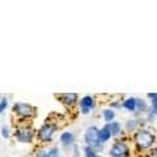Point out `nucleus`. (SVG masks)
I'll use <instances>...</instances> for the list:
<instances>
[{
	"instance_id": "obj_1",
	"label": "nucleus",
	"mask_w": 157,
	"mask_h": 157,
	"mask_svg": "<svg viewBox=\"0 0 157 157\" xmlns=\"http://www.w3.org/2000/svg\"><path fill=\"white\" fill-rule=\"evenodd\" d=\"M12 111L20 121L32 119L37 115V109L26 102H14V105L12 106Z\"/></svg>"
},
{
	"instance_id": "obj_2",
	"label": "nucleus",
	"mask_w": 157,
	"mask_h": 157,
	"mask_svg": "<svg viewBox=\"0 0 157 157\" xmlns=\"http://www.w3.org/2000/svg\"><path fill=\"white\" fill-rule=\"evenodd\" d=\"M13 135H14V139H16L18 143L30 144L34 140L36 132H34V130L30 126H28L25 123H21V124H17L16 127H14Z\"/></svg>"
},
{
	"instance_id": "obj_3",
	"label": "nucleus",
	"mask_w": 157,
	"mask_h": 157,
	"mask_svg": "<svg viewBox=\"0 0 157 157\" xmlns=\"http://www.w3.org/2000/svg\"><path fill=\"white\" fill-rule=\"evenodd\" d=\"M134 140H135V144L137 145V148H140V149H148V148H151V147L155 144L156 136L152 134L151 131H148V130L140 128V130H137L135 132Z\"/></svg>"
},
{
	"instance_id": "obj_4",
	"label": "nucleus",
	"mask_w": 157,
	"mask_h": 157,
	"mask_svg": "<svg viewBox=\"0 0 157 157\" xmlns=\"http://www.w3.org/2000/svg\"><path fill=\"white\" fill-rule=\"evenodd\" d=\"M56 124L55 123H51V122H46L45 124H42L41 127L38 128L37 132V139L41 141L43 144H47L52 140V136L56 131Z\"/></svg>"
},
{
	"instance_id": "obj_5",
	"label": "nucleus",
	"mask_w": 157,
	"mask_h": 157,
	"mask_svg": "<svg viewBox=\"0 0 157 157\" xmlns=\"http://www.w3.org/2000/svg\"><path fill=\"white\" fill-rule=\"evenodd\" d=\"M84 140H85L86 145L88 147H92L94 151L102 148V144L98 141V128H97V127H94V126L89 127V128L85 131Z\"/></svg>"
},
{
	"instance_id": "obj_6",
	"label": "nucleus",
	"mask_w": 157,
	"mask_h": 157,
	"mask_svg": "<svg viewBox=\"0 0 157 157\" xmlns=\"http://www.w3.org/2000/svg\"><path fill=\"white\" fill-rule=\"evenodd\" d=\"M109 155L111 157H127L130 155V147L123 140H117L109 149Z\"/></svg>"
},
{
	"instance_id": "obj_7",
	"label": "nucleus",
	"mask_w": 157,
	"mask_h": 157,
	"mask_svg": "<svg viewBox=\"0 0 157 157\" xmlns=\"http://www.w3.org/2000/svg\"><path fill=\"white\" fill-rule=\"evenodd\" d=\"M56 98L59 100V102H62L67 107L75 106L78 102V97L76 93H60V94H56Z\"/></svg>"
},
{
	"instance_id": "obj_8",
	"label": "nucleus",
	"mask_w": 157,
	"mask_h": 157,
	"mask_svg": "<svg viewBox=\"0 0 157 157\" xmlns=\"http://www.w3.org/2000/svg\"><path fill=\"white\" fill-rule=\"evenodd\" d=\"M59 139H60V144L63 147H66V148H68V147H72L73 143H75V136H73V134H72V132H70V131L63 132Z\"/></svg>"
},
{
	"instance_id": "obj_9",
	"label": "nucleus",
	"mask_w": 157,
	"mask_h": 157,
	"mask_svg": "<svg viewBox=\"0 0 157 157\" xmlns=\"http://www.w3.org/2000/svg\"><path fill=\"white\" fill-rule=\"evenodd\" d=\"M78 105H80V109H89L92 110L93 107H94L96 102H94V98L92 96H84L78 102Z\"/></svg>"
},
{
	"instance_id": "obj_10",
	"label": "nucleus",
	"mask_w": 157,
	"mask_h": 157,
	"mask_svg": "<svg viewBox=\"0 0 157 157\" xmlns=\"http://www.w3.org/2000/svg\"><path fill=\"white\" fill-rule=\"evenodd\" d=\"M59 148L58 147H51L45 151H41L37 155V157H59Z\"/></svg>"
},
{
	"instance_id": "obj_11",
	"label": "nucleus",
	"mask_w": 157,
	"mask_h": 157,
	"mask_svg": "<svg viewBox=\"0 0 157 157\" xmlns=\"http://www.w3.org/2000/svg\"><path fill=\"white\" fill-rule=\"evenodd\" d=\"M110 137H111V134H110V131L107 130V127H102L101 130H98V141H100L101 144H105L107 140H110Z\"/></svg>"
},
{
	"instance_id": "obj_12",
	"label": "nucleus",
	"mask_w": 157,
	"mask_h": 157,
	"mask_svg": "<svg viewBox=\"0 0 157 157\" xmlns=\"http://www.w3.org/2000/svg\"><path fill=\"white\" fill-rule=\"evenodd\" d=\"M106 127H107V130L110 131L111 136L119 135V134H121V131H122V126H121V123H119V122H115V121H113V122H110V123H107Z\"/></svg>"
},
{
	"instance_id": "obj_13",
	"label": "nucleus",
	"mask_w": 157,
	"mask_h": 157,
	"mask_svg": "<svg viewBox=\"0 0 157 157\" xmlns=\"http://www.w3.org/2000/svg\"><path fill=\"white\" fill-rule=\"evenodd\" d=\"M122 106H123L127 111H131V113L136 111V98H134V97L127 98V100H124V101H123V104H122Z\"/></svg>"
},
{
	"instance_id": "obj_14",
	"label": "nucleus",
	"mask_w": 157,
	"mask_h": 157,
	"mask_svg": "<svg viewBox=\"0 0 157 157\" xmlns=\"http://www.w3.org/2000/svg\"><path fill=\"white\" fill-rule=\"evenodd\" d=\"M102 117H104V121L106 122V123H110V122L114 121V118H115V111L111 109H106L102 111Z\"/></svg>"
},
{
	"instance_id": "obj_15",
	"label": "nucleus",
	"mask_w": 157,
	"mask_h": 157,
	"mask_svg": "<svg viewBox=\"0 0 157 157\" xmlns=\"http://www.w3.org/2000/svg\"><path fill=\"white\" fill-rule=\"evenodd\" d=\"M136 110L139 113H145L148 110V107H147V104L144 100H140V98H136Z\"/></svg>"
},
{
	"instance_id": "obj_16",
	"label": "nucleus",
	"mask_w": 157,
	"mask_h": 157,
	"mask_svg": "<svg viewBox=\"0 0 157 157\" xmlns=\"http://www.w3.org/2000/svg\"><path fill=\"white\" fill-rule=\"evenodd\" d=\"M139 127V122H137L136 119H130V121H127V123H126V130L127 131H136V128Z\"/></svg>"
},
{
	"instance_id": "obj_17",
	"label": "nucleus",
	"mask_w": 157,
	"mask_h": 157,
	"mask_svg": "<svg viewBox=\"0 0 157 157\" xmlns=\"http://www.w3.org/2000/svg\"><path fill=\"white\" fill-rule=\"evenodd\" d=\"M8 97H2L0 98V114H3L8 107Z\"/></svg>"
},
{
	"instance_id": "obj_18",
	"label": "nucleus",
	"mask_w": 157,
	"mask_h": 157,
	"mask_svg": "<svg viewBox=\"0 0 157 157\" xmlns=\"http://www.w3.org/2000/svg\"><path fill=\"white\" fill-rule=\"evenodd\" d=\"M84 155L85 157H97V153H96V151L92 148V147H85L84 148Z\"/></svg>"
},
{
	"instance_id": "obj_19",
	"label": "nucleus",
	"mask_w": 157,
	"mask_h": 157,
	"mask_svg": "<svg viewBox=\"0 0 157 157\" xmlns=\"http://www.w3.org/2000/svg\"><path fill=\"white\" fill-rule=\"evenodd\" d=\"M2 136L4 137V139H8V137L11 136V128L6 124L2 126Z\"/></svg>"
},
{
	"instance_id": "obj_20",
	"label": "nucleus",
	"mask_w": 157,
	"mask_h": 157,
	"mask_svg": "<svg viewBox=\"0 0 157 157\" xmlns=\"http://www.w3.org/2000/svg\"><path fill=\"white\" fill-rule=\"evenodd\" d=\"M151 115L152 117L157 115V98L153 101H151Z\"/></svg>"
},
{
	"instance_id": "obj_21",
	"label": "nucleus",
	"mask_w": 157,
	"mask_h": 157,
	"mask_svg": "<svg viewBox=\"0 0 157 157\" xmlns=\"http://www.w3.org/2000/svg\"><path fill=\"white\" fill-rule=\"evenodd\" d=\"M147 97H148L151 101H153V100H156V98H157V93H148Z\"/></svg>"
},
{
	"instance_id": "obj_22",
	"label": "nucleus",
	"mask_w": 157,
	"mask_h": 157,
	"mask_svg": "<svg viewBox=\"0 0 157 157\" xmlns=\"http://www.w3.org/2000/svg\"><path fill=\"white\" fill-rule=\"evenodd\" d=\"M97 157H104V156H101V155H100V156H97Z\"/></svg>"
},
{
	"instance_id": "obj_23",
	"label": "nucleus",
	"mask_w": 157,
	"mask_h": 157,
	"mask_svg": "<svg viewBox=\"0 0 157 157\" xmlns=\"http://www.w3.org/2000/svg\"><path fill=\"white\" fill-rule=\"evenodd\" d=\"M0 98H2V97H0Z\"/></svg>"
}]
</instances>
